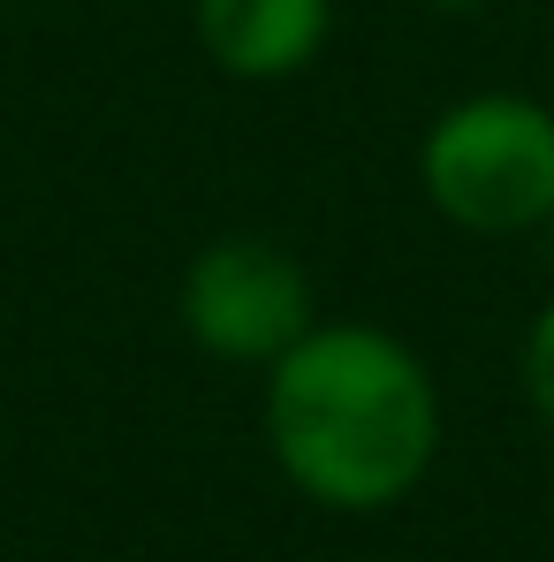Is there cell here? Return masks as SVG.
Returning a JSON list of instances; mask_svg holds the SVG:
<instances>
[{"label":"cell","mask_w":554,"mask_h":562,"mask_svg":"<svg viewBox=\"0 0 554 562\" xmlns=\"http://www.w3.org/2000/svg\"><path fill=\"white\" fill-rule=\"evenodd\" d=\"M327 23H335V0H197V38L213 69L244 85H281L312 69V54L327 46Z\"/></svg>","instance_id":"obj_4"},{"label":"cell","mask_w":554,"mask_h":562,"mask_svg":"<svg viewBox=\"0 0 554 562\" xmlns=\"http://www.w3.org/2000/svg\"><path fill=\"white\" fill-rule=\"evenodd\" d=\"M183 327L228 366H274L312 327V281L267 236H221L183 274Z\"/></svg>","instance_id":"obj_3"},{"label":"cell","mask_w":554,"mask_h":562,"mask_svg":"<svg viewBox=\"0 0 554 562\" xmlns=\"http://www.w3.org/2000/svg\"><path fill=\"white\" fill-rule=\"evenodd\" d=\"M426 198L478 236H517L554 213V114L540 99L478 92L426 130Z\"/></svg>","instance_id":"obj_2"},{"label":"cell","mask_w":554,"mask_h":562,"mask_svg":"<svg viewBox=\"0 0 554 562\" xmlns=\"http://www.w3.org/2000/svg\"><path fill=\"white\" fill-rule=\"evenodd\" d=\"M267 441L312 502L387 509L441 449V395L380 327H304L267 380Z\"/></svg>","instance_id":"obj_1"},{"label":"cell","mask_w":554,"mask_h":562,"mask_svg":"<svg viewBox=\"0 0 554 562\" xmlns=\"http://www.w3.org/2000/svg\"><path fill=\"white\" fill-rule=\"evenodd\" d=\"M426 8H441V15H463V8H478V0H426Z\"/></svg>","instance_id":"obj_6"},{"label":"cell","mask_w":554,"mask_h":562,"mask_svg":"<svg viewBox=\"0 0 554 562\" xmlns=\"http://www.w3.org/2000/svg\"><path fill=\"white\" fill-rule=\"evenodd\" d=\"M524 395H532V411L554 426V304L532 319V335H524Z\"/></svg>","instance_id":"obj_5"}]
</instances>
